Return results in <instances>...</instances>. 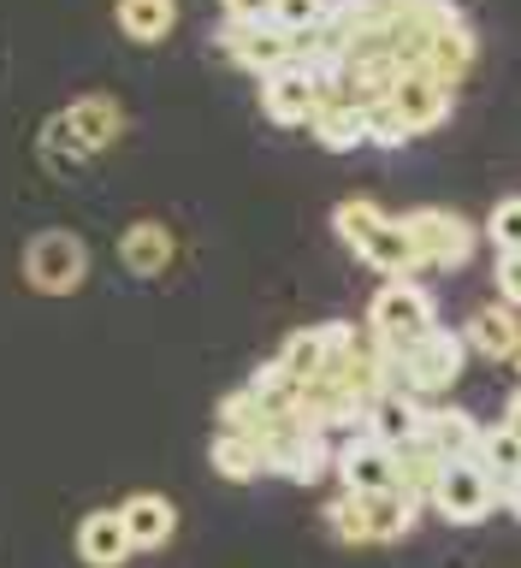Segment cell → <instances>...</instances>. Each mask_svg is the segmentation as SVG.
<instances>
[{
  "mask_svg": "<svg viewBox=\"0 0 521 568\" xmlns=\"http://www.w3.org/2000/svg\"><path fill=\"white\" fill-rule=\"evenodd\" d=\"M462 367H469V337H462V332H444V326H433L421 344L385 355L391 390H403V397H415V403L444 397V390L462 379Z\"/></svg>",
  "mask_w": 521,
  "mask_h": 568,
  "instance_id": "obj_1",
  "label": "cell"
},
{
  "mask_svg": "<svg viewBox=\"0 0 521 568\" xmlns=\"http://www.w3.org/2000/svg\"><path fill=\"white\" fill-rule=\"evenodd\" d=\"M119 131H124V106L113 95H83V101H71L66 113L48 119L42 149H48L53 166H78V160L113 149Z\"/></svg>",
  "mask_w": 521,
  "mask_h": 568,
  "instance_id": "obj_2",
  "label": "cell"
},
{
  "mask_svg": "<svg viewBox=\"0 0 521 568\" xmlns=\"http://www.w3.org/2000/svg\"><path fill=\"white\" fill-rule=\"evenodd\" d=\"M421 504L409 491H344L332 497L327 521L344 545H398L409 527H415Z\"/></svg>",
  "mask_w": 521,
  "mask_h": 568,
  "instance_id": "obj_3",
  "label": "cell"
},
{
  "mask_svg": "<svg viewBox=\"0 0 521 568\" xmlns=\"http://www.w3.org/2000/svg\"><path fill=\"white\" fill-rule=\"evenodd\" d=\"M433 326H439V308H433V296H427L415 278H385L380 291H373V302H368V337L385 355L421 344Z\"/></svg>",
  "mask_w": 521,
  "mask_h": 568,
  "instance_id": "obj_4",
  "label": "cell"
},
{
  "mask_svg": "<svg viewBox=\"0 0 521 568\" xmlns=\"http://www.w3.org/2000/svg\"><path fill=\"white\" fill-rule=\"evenodd\" d=\"M256 444H261V456H267V474H284V479H297V486H314V479L332 474V462H338L332 438L314 433V426L297 420V415L273 420Z\"/></svg>",
  "mask_w": 521,
  "mask_h": 568,
  "instance_id": "obj_5",
  "label": "cell"
},
{
  "mask_svg": "<svg viewBox=\"0 0 521 568\" xmlns=\"http://www.w3.org/2000/svg\"><path fill=\"white\" fill-rule=\"evenodd\" d=\"M89 278V243L78 231H36L24 243V284L36 296H71Z\"/></svg>",
  "mask_w": 521,
  "mask_h": 568,
  "instance_id": "obj_6",
  "label": "cell"
},
{
  "mask_svg": "<svg viewBox=\"0 0 521 568\" xmlns=\"http://www.w3.org/2000/svg\"><path fill=\"white\" fill-rule=\"evenodd\" d=\"M403 225H409V237H415V248H421V273H427V266H433V273H457V266L474 261L480 231L462 220V213H451V207H415V213H403Z\"/></svg>",
  "mask_w": 521,
  "mask_h": 568,
  "instance_id": "obj_7",
  "label": "cell"
},
{
  "mask_svg": "<svg viewBox=\"0 0 521 568\" xmlns=\"http://www.w3.org/2000/svg\"><path fill=\"white\" fill-rule=\"evenodd\" d=\"M444 521H457V527H474V521H487L492 509H504V497H498V479L480 468V462H444L439 479H433V497H427Z\"/></svg>",
  "mask_w": 521,
  "mask_h": 568,
  "instance_id": "obj_8",
  "label": "cell"
},
{
  "mask_svg": "<svg viewBox=\"0 0 521 568\" xmlns=\"http://www.w3.org/2000/svg\"><path fill=\"white\" fill-rule=\"evenodd\" d=\"M220 48L243 71H256V78H273L279 65H291L302 53V42L291 30H279L273 18H256V24H220Z\"/></svg>",
  "mask_w": 521,
  "mask_h": 568,
  "instance_id": "obj_9",
  "label": "cell"
},
{
  "mask_svg": "<svg viewBox=\"0 0 521 568\" xmlns=\"http://www.w3.org/2000/svg\"><path fill=\"white\" fill-rule=\"evenodd\" d=\"M314 106H320V78H314V65L297 60L291 65H279L273 78H261V113L284 124V131H297V124H309L314 119Z\"/></svg>",
  "mask_w": 521,
  "mask_h": 568,
  "instance_id": "obj_10",
  "label": "cell"
},
{
  "mask_svg": "<svg viewBox=\"0 0 521 568\" xmlns=\"http://www.w3.org/2000/svg\"><path fill=\"white\" fill-rule=\"evenodd\" d=\"M391 113L403 119V131L409 136H421V131H433V124L451 119V101H457V89H444L439 78H427V71H403L398 83L380 95Z\"/></svg>",
  "mask_w": 521,
  "mask_h": 568,
  "instance_id": "obj_11",
  "label": "cell"
},
{
  "mask_svg": "<svg viewBox=\"0 0 521 568\" xmlns=\"http://www.w3.org/2000/svg\"><path fill=\"white\" fill-rule=\"evenodd\" d=\"M332 474L344 479V491H398V450H385L380 438L355 433L338 444Z\"/></svg>",
  "mask_w": 521,
  "mask_h": 568,
  "instance_id": "obj_12",
  "label": "cell"
},
{
  "mask_svg": "<svg viewBox=\"0 0 521 568\" xmlns=\"http://www.w3.org/2000/svg\"><path fill=\"white\" fill-rule=\"evenodd\" d=\"M178 255V237H172V225L167 220H131L119 231V261L131 266L137 278H154V273H167Z\"/></svg>",
  "mask_w": 521,
  "mask_h": 568,
  "instance_id": "obj_13",
  "label": "cell"
},
{
  "mask_svg": "<svg viewBox=\"0 0 521 568\" xmlns=\"http://www.w3.org/2000/svg\"><path fill=\"white\" fill-rule=\"evenodd\" d=\"M119 521L131 532V550H160L178 532V509H172V497H160V491H131L119 504Z\"/></svg>",
  "mask_w": 521,
  "mask_h": 568,
  "instance_id": "obj_14",
  "label": "cell"
},
{
  "mask_svg": "<svg viewBox=\"0 0 521 568\" xmlns=\"http://www.w3.org/2000/svg\"><path fill=\"white\" fill-rule=\"evenodd\" d=\"M78 557L83 568H124L131 562V532H124L119 509H89L78 521Z\"/></svg>",
  "mask_w": 521,
  "mask_h": 568,
  "instance_id": "obj_15",
  "label": "cell"
},
{
  "mask_svg": "<svg viewBox=\"0 0 521 568\" xmlns=\"http://www.w3.org/2000/svg\"><path fill=\"white\" fill-rule=\"evenodd\" d=\"M309 131H314L320 149L350 154V149H362V142H368V106L362 101H344V95H320Z\"/></svg>",
  "mask_w": 521,
  "mask_h": 568,
  "instance_id": "obj_16",
  "label": "cell"
},
{
  "mask_svg": "<svg viewBox=\"0 0 521 568\" xmlns=\"http://www.w3.org/2000/svg\"><path fill=\"white\" fill-rule=\"evenodd\" d=\"M421 420H427V403L403 397V390H380V397H373V408H368V426H362V433L380 438L385 450H403V444L421 438Z\"/></svg>",
  "mask_w": 521,
  "mask_h": 568,
  "instance_id": "obj_17",
  "label": "cell"
},
{
  "mask_svg": "<svg viewBox=\"0 0 521 568\" xmlns=\"http://www.w3.org/2000/svg\"><path fill=\"white\" fill-rule=\"evenodd\" d=\"M469 349H480L487 362H515L521 355V308L510 302H492V308H474V320L462 326Z\"/></svg>",
  "mask_w": 521,
  "mask_h": 568,
  "instance_id": "obj_18",
  "label": "cell"
},
{
  "mask_svg": "<svg viewBox=\"0 0 521 568\" xmlns=\"http://www.w3.org/2000/svg\"><path fill=\"white\" fill-rule=\"evenodd\" d=\"M421 444H427L439 462H469V456L480 450V420L469 415V408H427Z\"/></svg>",
  "mask_w": 521,
  "mask_h": 568,
  "instance_id": "obj_19",
  "label": "cell"
},
{
  "mask_svg": "<svg viewBox=\"0 0 521 568\" xmlns=\"http://www.w3.org/2000/svg\"><path fill=\"white\" fill-rule=\"evenodd\" d=\"M332 344H338V320H327V326H302V332L284 337V349L273 355V362L291 373L297 385H309V379H320V373H327Z\"/></svg>",
  "mask_w": 521,
  "mask_h": 568,
  "instance_id": "obj_20",
  "label": "cell"
},
{
  "mask_svg": "<svg viewBox=\"0 0 521 568\" xmlns=\"http://www.w3.org/2000/svg\"><path fill=\"white\" fill-rule=\"evenodd\" d=\"M362 261L373 266V273H385V278H415L421 273V248L415 237H409V225L403 220H385L373 237L362 243Z\"/></svg>",
  "mask_w": 521,
  "mask_h": 568,
  "instance_id": "obj_21",
  "label": "cell"
},
{
  "mask_svg": "<svg viewBox=\"0 0 521 568\" xmlns=\"http://www.w3.org/2000/svg\"><path fill=\"white\" fill-rule=\"evenodd\" d=\"M113 18H119V30L131 36V42L154 48V42H167L172 24H178V0H119Z\"/></svg>",
  "mask_w": 521,
  "mask_h": 568,
  "instance_id": "obj_22",
  "label": "cell"
},
{
  "mask_svg": "<svg viewBox=\"0 0 521 568\" xmlns=\"http://www.w3.org/2000/svg\"><path fill=\"white\" fill-rule=\"evenodd\" d=\"M474 462L498 479V497H504L515 479H521V438L510 433L504 420H498V426H480V450H474Z\"/></svg>",
  "mask_w": 521,
  "mask_h": 568,
  "instance_id": "obj_23",
  "label": "cell"
},
{
  "mask_svg": "<svg viewBox=\"0 0 521 568\" xmlns=\"http://www.w3.org/2000/svg\"><path fill=\"white\" fill-rule=\"evenodd\" d=\"M208 462H213V474L220 479H261L267 474V456H261V444L256 438H238V433H213L208 444Z\"/></svg>",
  "mask_w": 521,
  "mask_h": 568,
  "instance_id": "obj_24",
  "label": "cell"
},
{
  "mask_svg": "<svg viewBox=\"0 0 521 568\" xmlns=\"http://www.w3.org/2000/svg\"><path fill=\"white\" fill-rule=\"evenodd\" d=\"M385 220H391V213H385L380 202H368V195H350V202H338V207H332V231L344 237L350 255H362V243H368Z\"/></svg>",
  "mask_w": 521,
  "mask_h": 568,
  "instance_id": "obj_25",
  "label": "cell"
},
{
  "mask_svg": "<svg viewBox=\"0 0 521 568\" xmlns=\"http://www.w3.org/2000/svg\"><path fill=\"white\" fill-rule=\"evenodd\" d=\"M327 12H332V0H273V24H279V30H291L297 42L327 24Z\"/></svg>",
  "mask_w": 521,
  "mask_h": 568,
  "instance_id": "obj_26",
  "label": "cell"
},
{
  "mask_svg": "<svg viewBox=\"0 0 521 568\" xmlns=\"http://www.w3.org/2000/svg\"><path fill=\"white\" fill-rule=\"evenodd\" d=\"M487 237L498 243V255H521V195H504L487 220Z\"/></svg>",
  "mask_w": 521,
  "mask_h": 568,
  "instance_id": "obj_27",
  "label": "cell"
},
{
  "mask_svg": "<svg viewBox=\"0 0 521 568\" xmlns=\"http://www.w3.org/2000/svg\"><path fill=\"white\" fill-rule=\"evenodd\" d=\"M368 142H380V149H403V142H409L403 119L391 113L385 101H373V106H368Z\"/></svg>",
  "mask_w": 521,
  "mask_h": 568,
  "instance_id": "obj_28",
  "label": "cell"
},
{
  "mask_svg": "<svg viewBox=\"0 0 521 568\" xmlns=\"http://www.w3.org/2000/svg\"><path fill=\"white\" fill-rule=\"evenodd\" d=\"M492 284H498V302H510V308H521V255H498V266H492Z\"/></svg>",
  "mask_w": 521,
  "mask_h": 568,
  "instance_id": "obj_29",
  "label": "cell"
},
{
  "mask_svg": "<svg viewBox=\"0 0 521 568\" xmlns=\"http://www.w3.org/2000/svg\"><path fill=\"white\" fill-rule=\"evenodd\" d=\"M226 24H256V18H273V0H220Z\"/></svg>",
  "mask_w": 521,
  "mask_h": 568,
  "instance_id": "obj_30",
  "label": "cell"
},
{
  "mask_svg": "<svg viewBox=\"0 0 521 568\" xmlns=\"http://www.w3.org/2000/svg\"><path fill=\"white\" fill-rule=\"evenodd\" d=\"M504 426L521 438V385H515V397H510V408H504Z\"/></svg>",
  "mask_w": 521,
  "mask_h": 568,
  "instance_id": "obj_31",
  "label": "cell"
},
{
  "mask_svg": "<svg viewBox=\"0 0 521 568\" xmlns=\"http://www.w3.org/2000/svg\"><path fill=\"white\" fill-rule=\"evenodd\" d=\"M515 367H521V355H515Z\"/></svg>",
  "mask_w": 521,
  "mask_h": 568,
  "instance_id": "obj_32",
  "label": "cell"
}]
</instances>
